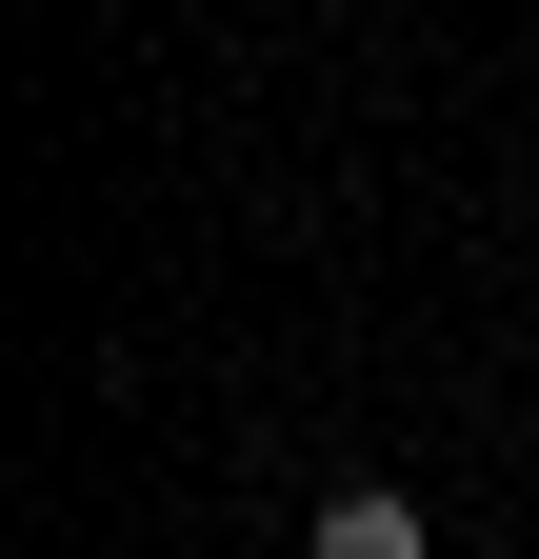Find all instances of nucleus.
Here are the masks:
<instances>
[{
	"instance_id": "1",
	"label": "nucleus",
	"mask_w": 539,
	"mask_h": 559,
	"mask_svg": "<svg viewBox=\"0 0 539 559\" xmlns=\"http://www.w3.org/2000/svg\"><path fill=\"white\" fill-rule=\"evenodd\" d=\"M300 559H440V520L399 500V479H340V500H320V539Z\"/></svg>"
}]
</instances>
